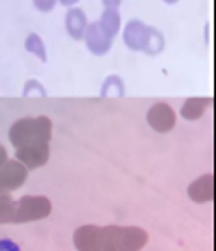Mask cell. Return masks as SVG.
I'll return each mask as SVG.
<instances>
[{"label": "cell", "mask_w": 216, "mask_h": 251, "mask_svg": "<svg viewBox=\"0 0 216 251\" xmlns=\"http://www.w3.org/2000/svg\"><path fill=\"white\" fill-rule=\"evenodd\" d=\"M162 2H165V4H171V7H173V4H177L180 0H162Z\"/></svg>", "instance_id": "cell-24"}, {"label": "cell", "mask_w": 216, "mask_h": 251, "mask_svg": "<svg viewBox=\"0 0 216 251\" xmlns=\"http://www.w3.org/2000/svg\"><path fill=\"white\" fill-rule=\"evenodd\" d=\"M33 4H35L37 11L48 13V11H52V9L56 7V4H59V0H33Z\"/></svg>", "instance_id": "cell-18"}, {"label": "cell", "mask_w": 216, "mask_h": 251, "mask_svg": "<svg viewBox=\"0 0 216 251\" xmlns=\"http://www.w3.org/2000/svg\"><path fill=\"white\" fill-rule=\"evenodd\" d=\"M89 26V20H87V13L78 7H70L65 13V30L72 39H82L84 30Z\"/></svg>", "instance_id": "cell-11"}, {"label": "cell", "mask_w": 216, "mask_h": 251, "mask_svg": "<svg viewBox=\"0 0 216 251\" xmlns=\"http://www.w3.org/2000/svg\"><path fill=\"white\" fill-rule=\"evenodd\" d=\"M108 96H117V98H123L125 96V85L121 80V76H115L110 74L102 85V98H108Z\"/></svg>", "instance_id": "cell-15"}, {"label": "cell", "mask_w": 216, "mask_h": 251, "mask_svg": "<svg viewBox=\"0 0 216 251\" xmlns=\"http://www.w3.org/2000/svg\"><path fill=\"white\" fill-rule=\"evenodd\" d=\"M15 160L22 163L26 169H39L50 160V143H28L15 148Z\"/></svg>", "instance_id": "cell-5"}, {"label": "cell", "mask_w": 216, "mask_h": 251, "mask_svg": "<svg viewBox=\"0 0 216 251\" xmlns=\"http://www.w3.org/2000/svg\"><path fill=\"white\" fill-rule=\"evenodd\" d=\"M26 50L30 52V54H35L37 59H39L41 63L48 61V52H46V46H44V39L39 37L37 33H30L28 37H26Z\"/></svg>", "instance_id": "cell-16"}, {"label": "cell", "mask_w": 216, "mask_h": 251, "mask_svg": "<svg viewBox=\"0 0 216 251\" xmlns=\"http://www.w3.org/2000/svg\"><path fill=\"white\" fill-rule=\"evenodd\" d=\"M0 193H2V188H0Z\"/></svg>", "instance_id": "cell-25"}, {"label": "cell", "mask_w": 216, "mask_h": 251, "mask_svg": "<svg viewBox=\"0 0 216 251\" xmlns=\"http://www.w3.org/2000/svg\"><path fill=\"white\" fill-rule=\"evenodd\" d=\"M99 26H102L104 30L110 35V37L115 39V35L121 30V15L117 9H104V13H102V18L97 20Z\"/></svg>", "instance_id": "cell-13"}, {"label": "cell", "mask_w": 216, "mask_h": 251, "mask_svg": "<svg viewBox=\"0 0 216 251\" xmlns=\"http://www.w3.org/2000/svg\"><path fill=\"white\" fill-rule=\"evenodd\" d=\"M52 139V119L46 115L39 117H22L9 130V141L15 148L28 143H50Z\"/></svg>", "instance_id": "cell-3"}, {"label": "cell", "mask_w": 216, "mask_h": 251, "mask_svg": "<svg viewBox=\"0 0 216 251\" xmlns=\"http://www.w3.org/2000/svg\"><path fill=\"white\" fill-rule=\"evenodd\" d=\"M205 41H210V24H205Z\"/></svg>", "instance_id": "cell-23"}, {"label": "cell", "mask_w": 216, "mask_h": 251, "mask_svg": "<svg viewBox=\"0 0 216 251\" xmlns=\"http://www.w3.org/2000/svg\"><path fill=\"white\" fill-rule=\"evenodd\" d=\"M175 119H177L175 111L165 102H156L154 106L147 111V124L151 126V130H156V132H160V134L171 132V130L175 128Z\"/></svg>", "instance_id": "cell-6"}, {"label": "cell", "mask_w": 216, "mask_h": 251, "mask_svg": "<svg viewBox=\"0 0 216 251\" xmlns=\"http://www.w3.org/2000/svg\"><path fill=\"white\" fill-rule=\"evenodd\" d=\"M123 44L132 52H145L147 56H158L165 50V35L158 28L147 26L143 20H130L123 28Z\"/></svg>", "instance_id": "cell-1"}, {"label": "cell", "mask_w": 216, "mask_h": 251, "mask_svg": "<svg viewBox=\"0 0 216 251\" xmlns=\"http://www.w3.org/2000/svg\"><path fill=\"white\" fill-rule=\"evenodd\" d=\"M26 177H28V169L18 160H7L0 167V188L7 193L24 186Z\"/></svg>", "instance_id": "cell-8"}, {"label": "cell", "mask_w": 216, "mask_h": 251, "mask_svg": "<svg viewBox=\"0 0 216 251\" xmlns=\"http://www.w3.org/2000/svg\"><path fill=\"white\" fill-rule=\"evenodd\" d=\"M147 240L149 236L143 227H99V251H141Z\"/></svg>", "instance_id": "cell-2"}, {"label": "cell", "mask_w": 216, "mask_h": 251, "mask_svg": "<svg viewBox=\"0 0 216 251\" xmlns=\"http://www.w3.org/2000/svg\"><path fill=\"white\" fill-rule=\"evenodd\" d=\"M121 2H123V0H102V4H104L106 9H119Z\"/></svg>", "instance_id": "cell-20"}, {"label": "cell", "mask_w": 216, "mask_h": 251, "mask_svg": "<svg viewBox=\"0 0 216 251\" xmlns=\"http://www.w3.org/2000/svg\"><path fill=\"white\" fill-rule=\"evenodd\" d=\"M82 41L87 44L89 52L96 56H104L113 48V37L99 26V22H91L87 26V30H84V35H82Z\"/></svg>", "instance_id": "cell-7"}, {"label": "cell", "mask_w": 216, "mask_h": 251, "mask_svg": "<svg viewBox=\"0 0 216 251\" xmlns=\"http://www.w3.org/2000/svg\"><path fill=\"white\" fill-rule=\"evenodd\" d=\"M0 251H20V245L9 238H0Z\"/></svg>", "instance_id": "cell-19"}, {"label": "cell", "mask_w": 216, "mask_h": 251, "mask_svg": "<svg viewBox=\"0 0 216 251\" xmlns=\"http://www.w3.org/2000/svg\"><path fill=\"white\" fill-rule=\"evenodd\" d=\"M7 160H9V156H7V150H4L2 145H0V167H2L4 163H7Z\"/></svg>", "instance_id": "cell-21"}, {"label": "cell", "mask_w": 216, "mask_h": 251, "mask_svg": "<svg viewBox=\"0 0 216 251\" xmlns=\"http://www.w3.org/2000/svg\"><path fill=\"white\" fill-rule=\"evenodd\" d=\"M188 197L197 203H208L214 200V176L205 174L188 186Z\"/></svg>", "instance_id": "cell-10"}, {"label": "cell", "mask_w": 216, "mask_h": 251, "mask_svg": "<svg viewBox=\"0 0 216 251\" xmlns=\"http://www.w3.org/2000/svg\"><path fill=\"white\" fill-rule=\"evenodd\" d=\"M52 201L44 195H24L15 201V221L13 223H30L50 217Z\"/></svg>", "instance_id": "cell-4"}, {"label": "cell", "mask_w": 216, "mask_h": 251, "mask_svg": "<svg viewBox=\"0 0 216 251\" xmlns=\"http://www.w3.org/2000/svg\"><path fill=\"white\" fill-rule=\"evenodd\" d=\"M73 245L78 251H99V226H82L73 234Z\"/></svg>", "instance_id": "cell-9"}, {"label": "cell", "mask_w": 216, "mask_h": 251, "mask_svg": "<svg viewBox=\"0 0 216 251\" xmlns=\"http://www.w3.org/2000/svg\"><path fill=\"white\" fill-rule=\"evenodd\" d=\"M208 106H212V98H188L182 106V117L188 119V122H194V119L203 117Z\"/></svg>", "instance_id": "cell-12"}, {"label": "cell", "mask_w": 216, "mask_h": 251, "mask_svg": "<svg viewBox=\"0 0 216 251\" xmlns=\"http://www.w3.org/2000/svg\"><path fill=\"white\" fill-rule=\"evenodd\" d=\"M22 96H39V98H46L48 96V91H46V87L41 85L39 80H28L22 89Z\"/></svg>", "instance_id": "cell-17"}, {"label": "cell", "mask_w": 216, "mask_h": 251, "mask_svg": "<svg viewBox=\"0 0 216 251\" xmlns=\"http://www.w3.org/2000/svg\"><path fill=\"white\" fill-rule=\"evenodd\" d=\"M15 221V200L7 191L0 193V223Z\"/></svg>", "instance_id": "cell-14"}, {"label": "cell", "mask_w": 216, "mask_h": 251, "mask_svg": "<svg viewBox=\"0 0 216 251\" xmlns=\"http://www.w3.org/2000/svg\"><path fill=\"white\" fill-rule=\"evenodd\" d=\"M78 2H80V0H59V4H63V7H67V9L73 7V4H78Z\"/></svg>", "instance_id": "cell-22"}]
</instances>
